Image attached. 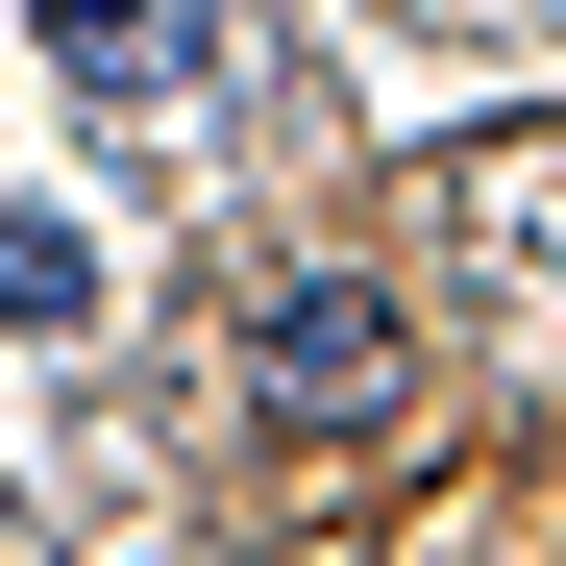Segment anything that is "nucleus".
Returning <instances> with one entry per match:
<instances>
[{
    "mask_svg": "<svg viewBox=\"0 0 566 566\" xmlns=\"http://www.w3.org/2000/svg\"><path fill=\"white\" fill-rule=\"evenodd\" d=\"M395 296H369V271H271V296H247V395L271 419H395Z\"/></svg>",
    "mask_w": 566,
    "mask_h": 566,
    "instance_id": "obj_1",
    "label": "nucleus"
},
{
    "mask_svg": "<svg viewBox=\"0 0 566 566\" xmlns=\"http://www.w3.org/2000/svg\"><path fill=\"white\" fill-rule=\"evenodd\" d=\"M25 74L99 99V124H172L198 99V0H25Z\"/></svg>",
    "mask_w": 566,
    "mask_h": 566,
    "instance_id": "obj_2",
    "label": "nucleus"
},
{
    "mask_svg": "<svg viewBox=\"0 0 566 566\" xmlns=\"http://www.w3.org/2000/svg\"><path fill=\"white\" fill-rule=\"evenodd\" d=\"M0 321H99V247H74V222H0Z\"/></svg>",
    "mask_w": 566,
    "mask_h": 566,
    "instance_id": "obj_3",
    "label": "nucleus"
}]
</instances>
